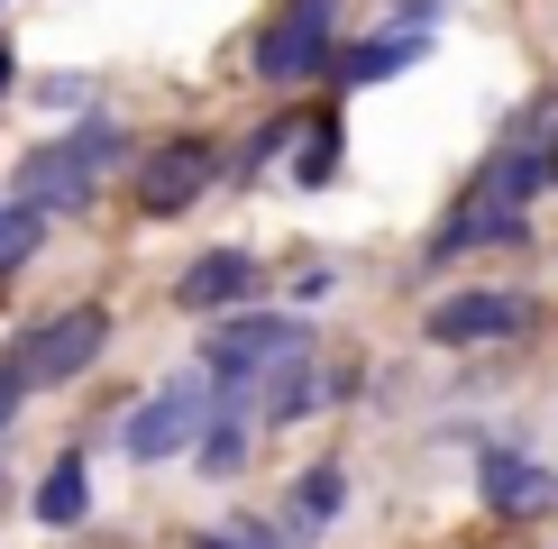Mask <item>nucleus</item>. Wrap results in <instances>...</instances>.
<instances>
[{
    "label": "nucleus",
    "instance_id": "nucleus-1",
    "mask_svg": "<svg viewBox=\"0 0 558 549\" xmlns=\"http://www.w3.org/2000/svg\"><path fill=\"white\" fill-rule=\"evenodd\" d=\"M293 349H312V330H302V312H229L211 339H202V376H211V394H247L257 403V385L284 366Z\"/></svg>",
    "mask_w": 558,
    "mask_h": 549
},
{
    "label": "nucleus",
    "instance_id": "nucleus-2",
    "mask_svg": "<svg viewBox=\"0 0 558 549\" xmlns=\"http://www.w3.org/2000/svg\"><path fill=\"white\" fill-rule=\"evenodd\" d=\"M339 10H348V0H284V10L257 28V46H247V74H257L266 91H302L312 74H330Z\"/></svg>",
    "mask_w": 558,
    "mask_h": 549
},
{
    "label": "nucleus",
    "instance_id": "nucleus-3",
    "mask_svg": "<svg viewBox=\"0 0 558 549\" xmlns=\"http://www.w3.org/2000/svg\"><path fill=\"white\" fill-rule=\"evenodd\" d=\"M101 349H110V312L101 303H74V312H46V320H28V330L10 339V376L28 385V394H46V385L92 376Z\"/></svg>",
    "mask_w": 558,
    "mask_h": 549
},
{
    "label": "nucleus",
    "instance_id": "nucleus-4",
    "mask_svg": "<svg viewBox=\"0 0 558 549\" xmlns=\"http://www.w3.org/2000/svg\"><path fill=\"white\" fill-rule=\"evenodd\" d=\"M211 376H166L147 403L120 422V449L137 457V467H166V457H193V440H202V422H211Z\"/></svg>",
    "mask_w": 558,
    "mask_h": 549
},
{
    "label": "nucleus",
    "instance_id": "nucleus-5",
    "mask_svg": "<svg viewBox=\"0 0 558 549\" xmlns=\"http://www.w3.org/2000/svg\"><path fill=\"white\" fill-rule=\"evenodd\" d=\"M211 183H220V147L202 129H183V137H166V147L137 156V211L147 220H183Z\"/></svg>",
    "mask_w": 558,
    "mask_h": 549
},
{
    "label": "nucleus",
    "instance_id": "nucleus-6",
    "mask_svg": "<svg viewBox=\"0 0 558 549\" xmlns=\"http://www.w3.org/2000/svg\"><path fill=\"white\" fill-rule=\"evenodd\" d=\"M531 330V293L513 284H476V293H439L422 312V339L430 349H495V339H522Z\"/></svg>",
    "mask_w": 558,
    "mask_h": 549
},
{
    "label": "nucleus",
    "instance_id": "nucleus-7",
    "mask_svg": "<svg viewBox=\"0 0 558 549\" xmlns=\"http://www.w3.org/2000/svg\"><path fill=\"white\" fill-rule=\"evenodd\" d=\"M92 193H101V174L64 137L37 147V156H19V174H10V211H28V220H74V211H92Z\"/></svg>",
    "mask_w": 558,
    "mask_h": 549
},
{
    "label": "nucleus",
    "instance_id": "nucleus-8",
    "mask_svg": "<svg viewBox=\"0 0 558 549\" xmlns=\"http://www.w3.org/2000/svg\"><path fill=\"white\" fill-rule=\"evenodd\" d=\"M476 503H485V513H504V522L549 513V503H558V476H549L531 449H513V440H485V449H476Z\"/></svg>",
    "mask_w": 558,
    "mask_h": 549
},
{
    "label": "nucleus",
    "instance_id": "nucleus-9",
    "mask_svg": "<svg viewBox=\"0 0 558 549\" xmlns=\"http://www.w3.org/2000/svg\"><path fill=\"white\" fill-rule=\"evenodd\" d=\"M247 303H257V257L247 247H202L174 284V312H193V320H229Z\"/></svg>",
    "mask_w": 558,
    "mask_h": 549
},
{
    "label": "nucleus",
    "instance_id": "nucleus-10",
    "mask_svg": "<svg viewBox=\"0 0 558 549\" xmlns=\"http://www.w3.org/2000/svg\"><path fill=\"white\" fill-rule=\"evenodd\" d=\"M348 385H357L348 366H320L312 349H293V357L266 376V394H257V422H275V430H284V422H302V412H320L330 394H348Z\"/></svg>",
    "mask_w": 558,
    "mask_h": 549
},
{
    "label": "nucleus",
    "instance_id": "nucleus-11",
    "mask_svg": "<svg viewBox=\"0 0 558 549\" xmlns=\"http://www.w3.org/2000/svg\"><path fill=\"white\" fill-rule=\"evenodd\" d=\"M339 513H348V467H339V457H320V467H302L293 486H284V532H293V549L320 540Z\"/></svg>",
    "mask_w": 558,
    "mask_h": 549
},
{
    "label": "nucleus",
    "instance_id": "nucleus-12",
    "mask_svg": "<svg viewBox=\"0 0 558 549\" xmlns=\"http://www.w3.org/2000/svg\"><path fill=\"white\" fill-rule=\"evenodd\" d=\"M247 430H257V403H247V394H220L211 422H202V440H193V467L211 476V486H229V476L247 467Z\"/></svg>",
    "mask_w": 558,
    "mask_h": 549
},
{
    "label": "nucleus",
    "instance_id": "nucleus-13",
    "mask_svg": "<svg viewBox=\"0 0 558 549\" xmlns=\"http://www.w3.org/2000/svg\"><path fill=\"white\" fill-rule=\"evenodd\" d=\"M28 513L46 522V532H74V522L92 513V457H83V449H64L56 467L37 476V503H28Z\"/></svg>",
    "mask_w": 558,
    "mask_h": 549
},
{
    "label": "nucleus",
    "instance_id": "nucleus-14",
    "mask_svg": "<svg viewBox=\"0 0 558 549\" xmlns=\"http://www.w3.org/2000/svg\"><path fill=\"white\" fill-rule=\"evenodd\" d=\"M422 56H430V37L385 28V37H366V46H339L330 74H339V83H385V74H403V64H422Z\"/></svg>",
    "mask_w": 558,
    "mask_h": 549
},
{
    "label": "nucleus",
    "instance_id": "nucleus-15",
    "mask_svg": "<svg viewBox=\"0 0 558 549\" xmlns=\"http://www.w3.org/2000/svg\"><path fill=\"white\" fill-rule=\"evenodd\" d=\"M339 120H312V129H302V147H293V183H330L339 174Z\"/></svg>",
    "mask_w": 558,
    "mask_h": 549
},
{
    "label": "nucleus",
    "instance_id": "nucleus-16",
    "mask_svg": "<svg viewBox=\"0 0 558 549\" xmlns=\"http://www.w3.org/2000/svg\"><path fill=\"white\" fill-rule=\"evenodd\" d=\"M64 147H74V156H83L92 174H110V166H129V129H120V120H83L74 137H64Z\"/></svg>",
    "mask_w": 558,
    "mask_h": 549
},
{
    "label": "nucleus",
    "instance_id": "nucleus-17",
    "mask_svg": "<svg viewBox=\"0 0 558 549\" xmlns=\"http://www.w3.org/2000/svg\"><path fill=\"white\" fill-rule=\"evenodd\" d=\"M293 137H302V120H266V129H257V137H247V147H239V174H266L275 156L293 147Z\"/></svg>",
    "mask_w": 558,
    "mask_h": 549
},
{
    "label": "nucleus",
    "instance_id": "nucleus-18",
    "mask_svg": "<svg viewBox=\"0 0 558 549\" xmlns=\"http://www.w3.org/2000/svg\"><path fill=\"white\" fill-rule=\"evenodd\" d=\"M239 549H293V532H275V522H257V513H239V522H220Z\"/></svg>",
    "mask_w": 558,
    "mask_h": 549
},
{
    "label": "nucleus",
    "instance_id": "nucleus-19",
    "mask_svg": "<svg viewBox=\"0 0 558 549\" xmlns=\"http://www.w3.org/2000/svg\"><path fill=\"white\" fill-rule=\"evenodd\" d=\"M37 101H46V110H83L92 83H83V74H56V83H37Z\"/></svg>",
    "mask_w": 558,
    "mask_h": 549
},
{
    "label": "nucleus",
    "instance_id": "nucleus-20",
    "mask_svg": "<svg viewBox=\"0 0 558 549\" xmlns=\"http://www.w3.org/2000/svg\"><path fill=\"white\" fill-rule=\"evenodd\" d=\"M439 10H449V0H393V28H403V37H430Z\"/></svg>",
    "mask_w": 558,
    "mask_h": 549
},
{
    "label": "nucleus",
    "instance_id": "nucleus-21",
    "mask_svg": "<svg viewBox=\"0 0 558 549\" xmlns=\"http://www.w3.org/2000/svg\"><path fill=\"white\" fill-rule=\"evenodd\" d=\"M330 293H339L330 266H302V274H293V303H330Z\"/></svg>",
    "mask_w": 558,
    "mask_h": 549
},
{
    "label": "nucleus",
    "instance_id": "nucleus-22",
    "mask_svg": "<svg viewBox=\"0 0 558 549\" xmlns=\"http://www.w3.org/2000/svg\"><path fill=\"white\" fill-rule=\"evenodd\" d=\"M19 394H28V385H19V376H10V366H0V430H10V422H19Z\"/></svg>",
    "mask_w": 558,
    "mask_h": 549
},
{
    "label": "nucleus",
    "instance_id": "nucleus-23",
    "mask_svg": "<svg viewBox=\"0 0 558 549\" xmlns=\"http://www.w3.org/2000/svg\"><path fill=\"white\" fill-rule=\"evenodd\" d=\"M183 549H239V540H229V532H202V540H183Z\"/></svg>",
    "mask_w": 558,
    "mask_h": 549
},
{
    "label": "nucleus",
    "instance_id": "nucleus-24",
    "mask_svg": "<svg viewBox=\"0 0 558 549\" xmlns=\"http://www.w3.org/2000/svg\"><path fill=\"white\" fill-rule=\"evenodd\" d=\"M19 220H28V211H10V193H0V239H10V229H19Z\"/></svg>",
    "mask_w": 558,
    "mask_h": 549
},
{
    "label": "nucleus",
    "instance_id": "nucleus-25",
    "mask_svg": "<svg viewBox=\"0 0 558 549\" xmlns=\"http://www.w3.org/2000/svg\"><path fill=\"white\" fill-rule=\"evenodd\" d=\"M10 64H19V56H10V46H0V91H10Z\"/></svg>",
    "mask_w": 558,
    "mask_h": 549
},
{
    "label": "nucleus",
    "instance_id": "nucleus-26",
    "mask_svg": "<svg viewBox=\"0 0 558 549\" xmlns=\"http://www.w3.org/2000/svg\"><path fill=\"white\" fill-rule=\"evenodd\" d=\"M549 183H558V147H549Z\"/></svg>",
    "mask_w": 558,
    "mask_h": 549
},
{
    "label": "nucleus",
    "instance_id": "nucleus-27",
    "mask_svg": "<svg viewBox=\"0 0 558 549\" xmlns=\"http://www.w3.org/2000/svg\"><path fill=\"white\" fill-rule=\"evenodd\" d=\"M0 503H10V476H0Z\"/></svg>",
    "mask_w": 558,
    "mask_h": 549
},
{
    "label": "nucleus",
    "instance_id": "nucleus-28",
    "mask_svg": "<svg viewBox=\"0 0 558 549\" xmlns=\"http://www.w3.org/2000/svg\"><path fill=\"white\" fill-rule=\"evenodd\" d=\"M0 10H10V0H0Z\"/></svg>",
    "mask_w": 558,
    "mask_h": 549
}]
</instances>
